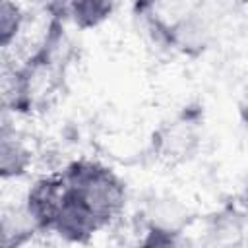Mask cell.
Here are the masks:
<instances>
[{
    "label": "cell",
    "instance_id": "3",
    "mask_svg": "<svg viewBox=\"0 0 248 248\" xmlns=\"http://www.w3.org/2000/svg\"><path fill=\"white\" fill-rule=\"evenodd\" d=\"M196 145H198L196 124L192 118H186V116L161 128L153 136V149L159 153V157H165L172 163L184 161L186 157H190Z\"/></svg>",
    "mask_w": 248,
    "mask_h": 248
},
{
    "label": "cell",
    "instance_id": "2",
    "mask_svg": "<svg viewBox=\"0 0 248 248\" xmlns=\"http://www.w3.org/2000/svg\"><path fill=\"white\" fill-rule=\"evenodd\" d=\"M64 176L50 174L35 180L25 196V213L37 231H52L64 200Z\"/></svg>",
    "mask_w": 248,
    "mask_h": 248
},
{
    "label": "cell",
    "instance_id": "4",
    "mask_svg": "<svg viewBox=\"0 0 248 248\" xmlns=\"http://www.w3.org/2000/svg\"><path fill=\"white\" fill-rule=\"evenodd\" d=\"M114 0H74L68 2V12L74 23L81 29L101 25L112 12Z\"/></svg>",
    "mask_w": 248,
    "mask_h": 248
},
{
    "label": "cell",
    "instance_id": "8",
    "mask_svg": "<svg viewBox=\"0 0 248 248\" xmlns=\"http://www.w3.org/2000/svg\"><path fill=\"white\" fill-rule=\"evenodd\" d=\"M246 124H248V110H246Z\"/></svg>",
    "mask_w": 248,
    "mask_h": 248
},
{
    "label": "cell",
    "instance_id": "5",
    "mask_svg": "<svg viewBox=\"0 0 248 248\" xmlns=\"http://www.w3.org/2000/svg\"><path fill=\"white\" fill-rule=\"evenodd\" d=\"M29 167L27 149L14 138H10L8 130L2 132V149H0V172L2 178L21 176Z\"/></svg>",
    "mask_w": 248,
    "mask_h": 248
},
{
    "label": "cell",
    "instance_id": "6",
    "mask_svg": "<svg viewBox=\"0 0 248 248\" xmlns=\"http://www.w3.org/2000/svg\"><path fill=\"white\" fill-rule=\"evenodd\" d=\"M23 25V14L19 6L12 0H4L0 10V41L2 46H8L12 41H16L17 33Z\"/></svg>",
    "mask_w": 248,
    "mask_h": 248
},
{
    "label": "cell",
    "instance_id": "7",
    "mask_svg": "<svg viewBox=\"0 0 248 248\" xmlns=\"http://www.w3.org/2000/svg\"><path fill=\"white\" fill-rule=\"evenodd\" d=\"M242 200H244V203L248 205V176H246V182H244V190H242Z\"/></svg>",
    "mask_w": 248,
    "mask_h": 248
},
{
    "label": "cell",
    "instance_id": "1",
    "mask_svg": "<svg viewBox=\"0 0 248 248\" xmlns=\"http://www.w3.org/2000/svg\"><path fill=\"white\" fill-rule=\"evenodd\" d=\"M66 188L89 207V211L108 225L114 217L120 215L126 203V186L124 182L107 167L93 161H74L62 170Z\"/></svg>",
    "mask_w": 248,
    "mask_h": 248
}]
</instances>
